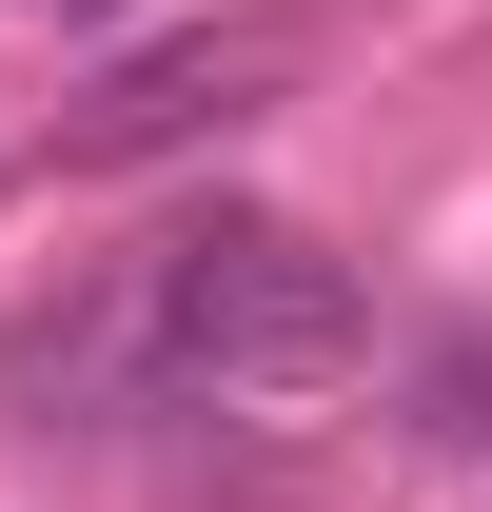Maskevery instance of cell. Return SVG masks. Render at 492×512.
Listing matches in <instances>:
<instances>
[{"instance_id":"cell-1","label":"cell","mask_w":492,"mask_h":512,"mask_svg":"<svg viewBox=\"0 0 492 512\" xmlns=\"http://www.w3.org/2000/svg\"><path fill=\"white\" fill-rule=\"evenodd\" d=\"M138 375L178 394V414L296 434V414H335L374 375V296H355V256H315L296 217H197L138 276Z\"/></svg>"},{"instance_id":"cell-2","label":"cell","mask_w":492,"mask_h":512,"mask_svg":"<svg viewBox=\"0 0 492 512\" xmlns=\"http://www.w3.org/2000/svg\"><path fill=\"white\" fill-rule=\"evenodd\" d=\"M276 79H296V40H276V20H237V40H158V60H119V79L60 119V158H178V138L256 119Z\"/></svg>"},{"instance_id":"cell-3","label":"cell","mask_w":492,"mask_h":512,"mask_svg":"<svg viewBox=\"0 0 492 512\" xmlns=\"http://www.w3.org/2000/svg\"><path fill=\"white\" fill-rule=\"evenodd\" d=\"M40 20H99V0H40Z\"/></svg>"}]
</instances>
